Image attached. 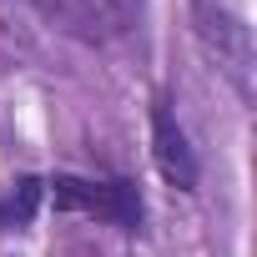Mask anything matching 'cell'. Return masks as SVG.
<instances>
[{
	"label": "cell",
	"mask_w": 257,
	"mask_h": 257,
	"mask_svg": "<svg viewBox=\"0 0 257 257\" xmlns=\"http://www.w3.org/2000/svg\"><path fill=\"white\" fill-rule=\"evenodd\" d=\"M192 16H197V36L207 41V51L217 56L227 81L242 96H252V31L242 26V16L227 0H192Z\"/></svg>",
	"instance_id": "1"
},
{
	"label": "cell",
	"mask_w": 257,
	"mask_h": 257,
	"mask_svg": "<svg viewBox=\"0 0 257 257\" xmlns=\"http://www.w3.org/2000/svg\"><path fill=\"white\" fill-rule=\"evenodd\" d=\"M51 197H56V207L101 217V222H111V227H121V232H137V227H142V192H137V182L56 177V182H51Z\"/></svg>",
	"instance_id": "2"
},
{
	"label": "cell",
	"mask_w": 257,
	"mask_h": 257,
	"mask_svg": "<svg viewBox=\"0 0 257 257\" xmlns=\"http://www.w3.org/2000/svg\"><path fill=\"white\" fill-rule=\"evenodd\" d=\"M152 152H157V167L162 177L177 187V192H197V152L182 132V121L172 116L167 101L152 106Z\"/></svg>",
	"instance_id": "3"
},
{
	"label": "cell",
	"mask_w": 257,
	"mask_h": 257,
	"mask_svg": "<svg viewBox=\"0 0 257 257\" xmlns=\"http://www.w3.org/2000/svg\"><path fill=\"white\" fill-rule=\"evenodd\" d=\"M36 202H41V182L36 177H21L16 182V197L6 202V227H26L36 217Z\"/></svg>",
	"instance_id": "4"
},
{
	"label": "cell",
	"mask_w": 257,
	"mask_h": 257,
	"mask_svg": "<svg viewBox=\"0 0 257 257\" xmlns=\"http://www.w3.org/2000/svg\"><path fill=\"white\" fill-rule=\"evenodd\" d=\"M91 11H101V16H111L116 26H126V21L142 11V0H86V16H91Z\"/></svg>",
	"instance_id": "5"
},
{
	"label": "cell",
	"mask_w": 257,
	"mask_h": 257,
	"mask_svg": "<svg viewBox=\"0 0 257 257\" xmlns=\"http://www.w3.org/2000/svg\"><path fill=\"white\" fill-rule=\"evenodd\" d=\"M0 227H6V202H0Z\"/></svg>",
	"instance_id": "6"
}]
</instances>
